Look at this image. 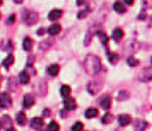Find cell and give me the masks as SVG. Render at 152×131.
<instances>
[{
    "instance_id": "1",
    "label": "cell",
    "mask_w": 152,
    "mask_h": 131,
    "mask_svg": "<svg viewBox=\"0 0 152 131\" xmlns=\"http://www.w3.org/2000/svg\"><path fill=\"white\" fill-rule=\"evenodd\" d=\"M86 68H87V72L89 73H99L101 72V62H99V58L97 56H87V60H86Z\"/></svg>"
},
{
    "instance_id": "2",
    "label": "cell",
    "mask_w": 152,
    "mask_h": 131,
    "mask_svg": "<svg viewBox=\"0 0 152 131\" xmlns=\"http://www.w3.org/2000/svg\"><path fill=\"white\" fill-rule=\"evenodd\" d=\"M24 15H26V17H24V22H26V24H29V26H31V24H34V22L38 21V15H36V12L26 10V12H24Z\"/></svg>"
},
{
    "instance_id": "3",
    "label": "cell",
    "mask_w": 152,
    "mask_h": 131,
    "mask_svg": "<svg viewBox=\"0 0 152 131\" xmlns=\"http://www.w3.org/2000/svg\"><path fill=\"white\" fill-rule=\"evenodd\" d=\"M10 106H12V99L9 97V94H2V96H0V107L7 109Z\"/></svg>"
},
{
    "instance_id": "4",
    "label": "cell",
    "mask_w": 152,
    "mask_h": 131,
    "mask_svg": "<svg viewBox=\"0 0 152 131\" xmlns=\"http://www.w3.org/2000/svg\"><path fill=\"white\" fill-rule=\"evenodd\" d=\"M63 106H65V109H67V111H74L77 107V102L72 99V97L67 96L65 99H63Z\"/></svg>"
},
{
    "instance_id": "5",
    "label": "cell",
    "mask_w": 152,
    "mask_h": 131,
    "mask_svg": "<svg viewBox=\"0 0 152 131\" xmlns=\"http://www.w3.org/2000/svg\"><path fill=\"white\" fill-rule=\"evenodd\" d=\"M118 123H120V126H128L132 123V117L128 114H120L118 116Z\"/></svg>"
},
{
    "instance_id": "6",
    "label": "cell",
    "mask_w": 152,
    "mask_h": 131,
    "mask_svg": "<svg viewBox=\"0 0 152 131\" xmlns=\"http://www.w3.org/2000/svg\"><path fill=\"white\" fill-rule=\"evenodd\" d=\"M33 104H34V97L31 96V94L24 96V99H22V107H26V109H28V107H31Z\"/></svg>"
},
{
    "instance_id": "7",
    "label": "cell",
    "mask_w": 152,
    "mask_h": 131,
    "mask_svg": "<svg viewBox=\"0 0 152 131\" xmlns=\"http://www.w3.org/2000/svg\"><path fill=\"white\" fill-rule=\"evenodd\" d=\"M62 10H60V9H55V10H51V12H50L48 14V19L50 21H58V19H60V17H62Z\"/></svg>"
},
{
    "instance_id": "8",
    "label": "cell",
    "mask_w": 152,
    "mask_h": 131,
    "mask_svg": "<svg viewBox=\"0 0 152 131\" xmlns=\"http://www.w3.org/2000/svg\"><path fill=\"white\" fill-rule=\"evenodd\" d=\"M31 126H33L34 130H41L43 128V119L41 117H33V119H31Z\"/></svg>"
},
{
    "instance_id": "9",
    "label": "cell",
    "mask_w": 152,
    "mask_h": 131,
    "mask_svg": "<svg viewBox=\"0 0 152 131\" xmlns=\"http://www.w3.org/2000/svg\"><path fill=\"white\" fill-rule=\"evenodd\" d=\"M97 38L101 39V43L104 44V48H108V41H110V38L106 36V33H103V31H97Z\"/></svg>"
},
{
    "instance_id": "10",
    "label": "cell",
    "mask_w": 152,
    "mask_h": 131,
    "mask_svg": "<svg viewBox=\"0 0 152 131\" xmlns=\"http://www.w3.org/2000/svg\"><path fill=\"white\" fill-rule=\"evenodd\" d=\"M46 31H48L51 36H56L60 31H62V26H60V24H53V26H51L50 29H46Z\"/></svg>"
},
{
    "instance_id": "11",
    "label": "cell",
    "mask_w": 152,
    "mask_h": 131,
    "mask_svg": "<svg viewBox=\"0 0 152 131\" xmlns=\"http://www.w3.org/2000/svg\"><path fill=\"white\" fill-rule=\"evenodd\" d=\"M22 48L26 49V51H31V49H33V39H31V38H24V41H22Z\"/></svg>"
},
{
    "instance_id": "12",
    "label": "cell",
    "mask_w": 152,
    "mask_h": 131,
    "mask_svg": "<svg viewBox=\"0 0 152 131\" xmlns=\"http://www.w3.org/2000/svg\"><path fill=\"white\" fill-rule=\"evenodd\" d=\"M113 9L116 10L118 14H125V12H126V7H125V4H121V2H116V4L113 5Z\"/></svg>"
},
{
    "instance_id": "13",
    "label": "cell",
    "mask_w": 152,
    "mask_h": 131,
    "mask_svg": "<svg viewBox=\"0 0 152 131\" xmlns=\"http://www.w3.org/2000/svg\"><path fill=\"white\" fill-rule=\"evenodd\" d=\"M58 72H60V67H58V65H50L48 67V75L56 77L58 75Z\"/></svg>"
},
{
    "instance_id": "14",
    "label": "cell",
    "mask_w": 152,
    "mask_h": 131,
    "mask_svg": "<svg viewBox=\"0 0 152 131\" xmlns=\"http://www.w3.org/2000/svg\"><path fill=\"white\" fill-rule=\"evenodd\" d=\"M101 106H103V109H110L111 107V99L108 96L103 97V99H101Z\"/></svg>"
},
{
    "instance_id": "15",
    "label": "cell",
    "mask_w": 152,
    "mask_h": 131,
    "mask_svg": "<svg viewBox=\"0 0 152 131\" xmlns=\"http://www.w3.org/2000/svg\"><path fill=\"white\" fill-rule=\"evenodd\" d=\"M19 82L21 83H28L29 82V73L28 72H21V73H19Z\"/></svg>"
},
{
    "instance_id": "16",
    "label": "cell",
    "mask_w": 152,
    "mask_h": 131,
    "mask_svg": "<svg viewBox=\"0 0 152 131\" xmlns=\"http://www.w3.org/2000/svg\"><path fill=\"white\" fill-rule=\"evenodd\" d=\"M121 38H123V31H121V29H115V31H113V39H115V41H120Z\"/></svg>"
},
{
    "instance_id": "17",
    "label": "cell",
    "mask_w": 152,
    "mask_h": 131,
    "mask_svg": "<svg viewBox=\"0 0 152 131\" xmlns=\"http://www.w3.org/2000/svg\"><path fill=\"white\" fill-rule=\"evenodd\" d=\"M96 116H97V109H94V107H89L86 111V117H96Z\"/></svg>"
},
{
    "instance_id": "18",
    "label": "cell",
    "mask_w": 152,
    "mask_h": 131,
    "mask_svg": "<svg viewBox=\"0 0 152 131\" xmlns=\"http://www.w3.org/2000/svg\"><path fill=\"white\" fill-rule=\"evenodd\" d=\"M12 63H14V56H12V55H9L7 58L4 60V67H5V68H9V67H10Z\"/></svg>"
},
{
    "instance_id": "19",
    "label": "cell",
    "mask_w": 152,
    "mask_h": 131,
    "mask_svg": "<svg viewBox=\"0 0 152 131\" xmlns=\"http://www.w3.org/2000/svg\"><path fill=\"white\" fill-rule=\"evenodd\" d=\"M58 130H60L58 123H55V121H50L48 123V131H58Z\"/></svg>"
},
{
    "instance_id": "20",
    "label": "cell",
    "mask_w": 152,
    "mask_h": 131,
    "mask_svg": "<svg viewBox=\"0 0 152 131\" xmlns=\"http://www.w3.org/2000/svg\"><path fill=\"white\" fill-rule=\"evenodd\" d=\"M17 123L21 124V126L26 124V114H24V112H19V114H17Z\"/></svg>"
},
{
    "instance_id": "21",
    "label": "cell",
    "mask_w": 152,
    "mask_h": 131,
    "mask_svg": "<svg viewBox=\"0 0 152 131\" xmlns=\"http://www.w3.org/2000/svg\"><path fill=\"white\" fill-rule=\"evenodd\" d=\"M60 94H62L63 97L70 96V87H69V85H62V89H60Z\"/></svg>"
},
{
    "instance_id": "22",
    "label": "cell",
    "mask_w": 152,
    "mask_h": 131,
    "mask_svg": "<svg viewBox=\"0 0 152 131\" xmlns=\"http://www.w3.org/2000/svg\"><path fill=\"white\" fill-rule=\"evenodd\" d=\"M108 56H110V63H113V65L118 62V55L116 53H108Z\"/></svg>"
},
{
    "instance_id": "23",
    "label": "cell",
    "mask_w": 152,
    "mask_h": 131,
    "mask_svg": "<svg viewBox=\"0 0 152 131\" xmlns=\"http://www.w3.org/2000/svg\"><path fill=\"white\" fill-rule=\"evenodd\" d=\"M89 12H91V7H86V9L82 10V12H79V19H84V17L89 14Z\"/></svg>"
},
{
    "instance_id": "24",
    "label": "cell",
    "mask_w": 152,
    "mask_h": 131,
    "mask_svg": "<svg viewBox=\"0 0 152 131\" xmlns=\"http://www.w3.org/2000/svg\"><path fill=\"white\" fill-rule=\"evenodd\" d=\"M126 63H128L130 67H137V65H138V62H137V60H135V58H133V56H130V58L126 60Z\"/></svg>"
},
{
    "instance_id": "25",
    "label": "cell",
    "mask_w": 152,
    "mask_h": 131,
    "mask_svg": "<svg viewBox=\"0 0 152 131\" xmlns=\"http://www.w3.org/2000/svg\"><path fill=\"white\" fill-rule=\"evenodd\" d=\"M82 128H84L82 123H74V126H72V130L74 131H82Z\"/></svg>"
},
{
    "instance_id": "26",
    "label": "cell",
    "mask_w": 152,
    "mask_h": 131,
    "mask_svg": "<svg viewBox=\"0 0 152 131\" xmlns=\"http://www.w3.org/2000/svg\"><path fill=\"white\" fill-rule=\"evenodd\" d=\"M145 126H147V123H145V121H138V123H137V130L142 131V130H145Z\"/></svg>"
},
{
    "instance_id": "27",
    "label": "cell",
    "mask_w": 152,
    "mask_h": 131,
    "mask_svg": "<svg viewBox=\"0 0 152 131\" xmlns=\"http://www.w3.org/2000/svg\"><path fill=\"white\" fill-rule=\"evenodd\" d=\"M0 121H2V123H5V124H9V126L12 124V121H10V117H9V116H4L2 119H0Z\"/></svg>"
},
{
    "instance_id": "28",
    "label": "cell",
    "mask_w": 152,
    "mask_h": 131,
    "mask_svg": "<svg viewBox=\"0 0 152 131\" xmlns=\"http://www.w3.org/2000/svg\"><path fill=\"white\" fill-rule=\"evenodd\" d=\"M111 119H113V117H111L110 114H106V116L103 117V123H104V124H106V123H111Z\"/></svg>"
},
{
    "instance_id": "29",
    "label": "cell",
    "mask_w": 152,
    "mask_h": 131,
    "mask_svg": "<svg viewBox=\"0 0 152 131\" xmlns=\"http://www.w3.org/2000/svg\"><path fill=\"white\" fill-rule=\"evenodd\" d=\"M14 21H15V15H10L7 19V24H14Z\"/></svg>"
},
{
    "instance_id": "30",
    "label": "cell",
    "mask_w": 152,
    "mask_h": 131,
    "mask_svg": "<svg viewBox=\"0 0 152 131\" xmlns=\"http://www.w3.org/2000/svg\"><path fill=\"white\" fill-rule=\"evenodd\" d=\"M45 31H46V29H43V28H39V29H38V31H36V33H38V34L41 36V34H45Z\"/></svg>"
},
{
    "instance_id": "31",
    "label": "cell",
    "mask_w": 152,
    "mask_h": 131,
    "mask_svg": "<svg viewBox=\"0 0 152 131\" xmlns=\"http://www.w3.org/2000/svg\"><path fill=\"white\" fill-rule=\"evenodd\" d=\"M125 4H126V5H132V4H133V2H135V0H123Z\"/></svg>"
},
{
    "instance_id": "32",
    "label": "cell",
    "mask_w": 152,
    "mask_h": 131,
    "mask_svg": "<svg viewBox=\"0 0 152 131\" xmlns=\"http://www.w3.org/2000/svg\"><path fill=\"white\" fill-rule=\"evenodd\" d=\"M43 116H50V109H45V111H43Z\"/></svg>"
},
{
    "instance_id": "33",
    "label": "cell",
    "mask_w": 152,
    "mask_h": 131,
    "mask_svg": "<svg viewBox=\"0 0 152 131\" xmlns=\"http://www.w3.org/2000/svg\"><path fill=\"white\" fill-rule=\"evenodd\" d=\"M86 2H87V0H77V4H79V5H84Z\"/></svg>"
},
{
    "instance_id": "34",
    "label": "cell",
    "mask_w": 152,
    "mask_h": 131,
    "mask_svg": "<svg viewBox=\"0 0 152 131\" xmlns=\"http://www.w3.org/2000/svg\"><path fill=\"white\" fill-rule=\"evenodd\" d=\"M14 2H15V4H21L22 0H14Z\"/></svg>"
},
{
    "instance_id": "35",
    "label": "cell",
    "mask_w": 152,
    "mask_h": 131,
    "mask_svg": "<svg viewBox=\"0 0 152 131\" xmlns=\"http://www.w3.org/2000/svg\"><path fill=\"white\" fill-rule=\"evenodd\" d=\"M7 131H15V130H14V128H9V130H7Z\"/></svg>"
},
{
    "instance_id": "36",
    "label": "cell",
    "mask_w": 152,
    "mask_h": 131,
    "mask_svg": "<svg viewBox=\"0 0 152 131\" xmlns=\"http://www.w3.org/2000/svg\"><path fill=\"white\" fill-rule=\"evenodd\" d=\"M0 128H2V121H0Z\"/></svg>"
},
{
    "instance_id": "37",
    "label": "cell",
    "mask_w": 152,
    "mask_h": 131,
    "mask_svg": "<svg viewBox=\"0 0 152 131\" xmlns=\"http://www.w3.org/2000/svg\"><path fill=\"white\" fill-rule=\"evenodd\" d=\"M0 5H2V0H0Z\"/></svg>"
}]
</instances>
